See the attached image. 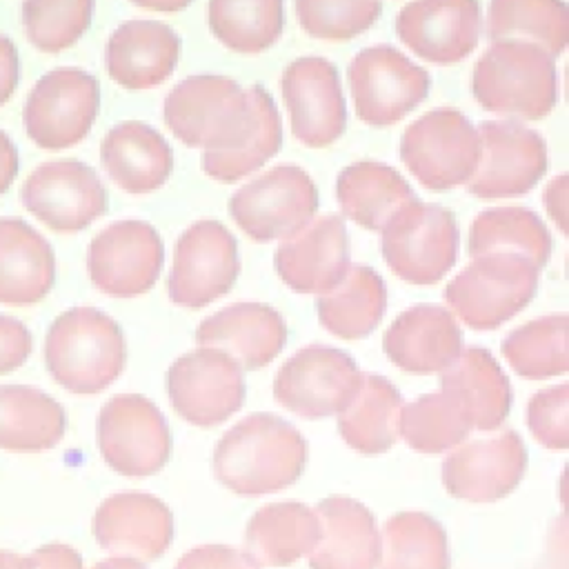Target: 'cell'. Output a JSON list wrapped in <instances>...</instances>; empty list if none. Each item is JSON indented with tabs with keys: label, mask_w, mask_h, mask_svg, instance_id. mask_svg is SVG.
<instances>
[{
	"label": "cell",
	"mask_w": 569,
	"mask_h": 569,
	"mask_svg": "<svg viewBox=\"0 0 569 569\" xmlns=\"http://www.w3.org/2000/svg\"><path fill=\"white\" fill-rule=\"evenodd\" d=\"M31 569H84L80 553L62 542H49L38 547L29 556Z\"/></svg>",
	"instance_id": "46"
},
{
	"label": "cell",
	"mask_w": 569,
	"mask_h": 569,
	"mask_svg": "<svg viewBox=\"0 0 569 569\" xmlns=\"http://www.w3.org/2000/svg\"><path fill=\"white\" fill-rule=\"evenodd\" d=\"M400 409L402 396L396 385L378 373H362L356 396L338 413L340 438L358 453H385L400 436Z\"/></svg>",
	"instance_id": "34"
},
{
	"label": "cell",
	"mask_w": 569,
	"mask_h": 569,
	"mask_svg": "<svg viewBox=\"0 0 569 569\" xmlns=\"http://www.w3.org/2000/svg\"><path fill=\"white\" fill-rule=\"evenodd\" d=\"M200 347L218 349L240 369L267 367L287 342V325L280 311L262 302H236L204 318L196 329Z\"/></svg>",
	"instance_id": "24"
},
{
	"label": "cell",
	"mask_w": 569,
	"mask_h": 569,
	"mask_svg": "<svg viewBox=\"0 0 569 569\" xmlns=\"http://www.w3.org/2000/svg\"><path fill=\"white\" fill-rule=\"evenodd\" d=\"M273 264L280 280L296 293L322 296L331 291L349 269L345 218L338 213L311 218L278 244Z\"/></svg>",
	"instance_id": "20"
},
{
	"label": "cell",
	"mask_w": 569,
	"mask_h": 569,
	"mask_svg": "<svg viewBox=\"0 0 569 569\" xmlns=\"http://www.w3.org/2000/svg\"><path fill=\"white\" fill-rule=\"evenodd\" d=\"M164 247L144 220H118L104 227L87 249V271L93 287L111 298L147 293L162 269Z\"/></svg>",
	"instance_id": "16"
},
{
	"label": "cell",
	"mask_w": 569,
	"mask_h": 569,
	"mask_svg": "<svg viewBox=\"0 0 569 569\" xmlns=\"http://www.w3.org/2000/svg\"><path fill=\"white\" fill-rule=\"evenodd\" d=\"M378 569H449L445 527L422 511L391 516L380 533Z\"/></svg>",
	"instance_id": "37"
},
{
	"label": "cell",
	"mask_w": 569,
	"mask_h": 569,
	"mask_svg": "<svg viewBox=\"0 0 569 569\" xmlns=\"http://www.w3.org/2000/svg\"><path fill=\"white\" fill-rule=\"evenodd\" d=\"M318 209L311 176L296 164H278L242 184L229 198L233 222L256 242L284 240L300 231Z\"/></svg>",
	"instance_id": "10"
},
{
	"label": "cell",
	"mask_w": 569,
	"mask_h": 569,
	"mask_svg": "<svg viewBox=\"0 0 569 569\" xmlns=\"http://www.w3.org/2000/svg\"><path fill=\"white\" fill-rule=\"evenodd\" d=\"M527 469V449L513 429L460 442L442 462L445 489L465 502H496L511 493Z\"/></svg>",
	"instance_id": "19"
},
{
	"label": "cell",
	"mask_w": 569,
	"mask_h": 569,
	"mask_svg": "<svg viewBox=\"0 0 569 569\" xmlns=\"http://www.w3.org/2000/svg\"><path fill=\"white\" fill-rule=\"evenodd\" d=\"M18 176V149L13 140L0 129V196L11 187Z\"/></svg>",
	"instance_id": "49"
},
{
	"label": "cell",
	"mask_w": 569,
	"mask_h": 569,
	"mask_svg": "<svg viewBox=\"0 0 569 569\" xmlns=\"http://www.w3.org/2000/svg\"><path fill=\"white\" fill-rule=\"evenodd\" d=\"M471 91L485 111L540 120L558 102L556 60L531 42H491L473 67Z\"/></svg>",
	"instance_id": "4"
},
{
	"label": "cell",
	"mask_w": 569,
	"mask_h": 569,
	"mask_svg": "<svg viewBox=\"0 0 569 569\" xmlns=\"http://www.w3.org/2000/svg\"><path fill=\"white\" fill-rule=\"evenodd\" d=\"M291 133L311 149L333 144L347 124V104L333 62L302 56L287 64L280 80Z\"/></svg>",
	"instance_id": "18"
},
{
	"label": "cell",
	"mask_w": 569,
	"mask_h": 569,
	"mask_svg": "<svg viewBox=\"0 0 569 569\" xmlns=\"http://www.w3.org/2000/svg\"><path fill=\"white\" fill-rule=\"evenodd\" d=\"M100 162L122 191L142 196L167 182L173 169V151L151 124L124 120L102 138Z\"/></svg>",
	"instance_id": "27"
},
{
	"label": "cell",
	"mask_w": 569,
	"mask_h": 569,
	"mask_svg": "<svg viewBox=\"0 0 569 569\" xmlns=\"http://www.w3.org/2000/svg\"><path fill=\"white\" fill-rule=\"evenodd\" d=\"M320 522L302 502H271L260 507L244 531V553L258 567H289L309 556L318 542Z\"/></svg>",
	"instance_id": "30"
},
{
	"label": "cell",
	"mask_w": 569,
	"mask_h": 569,
	"mask_svg": "<svg viewBox=\"0 0 569 569\" xmlns=\"http://www.w3.org/2000/svg\"><path fill=\"white\" fill-rule=\"evenodd\" d=\"M440 391L447 393L471 429H498L511 409V387L491 351L467 347L440 373Z\"/></svg>",
	"instance_id": "28"
},
{
	"label": "cell",
	"mask_w": 569,
	"mask_h": 569,
	"mask_svg": "<svg viewBox=\"0 0 569 569\" xmlns=\"http://www.w3.org/2000/svg\"><path fill=\"white\" fill-rule=\"evenodd\" d=\"M207 20L224 47L253 56L282 36L284 4L280 0H213L207 7Z\"/></svg>",
	"instance_id": "38"
},
{
	"label": "cell",
	"mask_w": 569,
	"mask_h": 569,
	"mask_svg": "<svg viewBox=\"0 0 569 569\" xmlns=\"http://www.w3.org/2000/svg\"><path fill=\"white\" fill-rule=\"evenodd\" d=\"M469 431L471 427L467 418L442 391L425 393L400 409L398 433L420 453H442L453 449L469 436Z\"/></svg>",
	"instance_id": "40"
},
{
	"label": "cell",
	"mask_w": 569,
	"mask_h": 569,
	"mask_svg": "<svg viewBox=\"0 0 569 569\" xmlns=\"http://www.w3.org/2000/svg\"><path fill=\"white\" fill-rule=\"evenodd\" d=\"M553 240L540 216L527 207H496L478 213L469 229V256L513 253L542 269Z\"/></svg>",
	"instance_id": "35"
},
{
	"label": "cell",
	"mask_w": 569,
	"mask_h": 569,
	"mask_svg": "<svg viewBox=\"0 0 569 569\" xmlns=\"http://www.w3.org/2000/svg\"><path fill=\"white\" fill-rule=\"evenodd\" d=\"M545 207H547V213L553 218V222L558 224V229L562 233H567V227H565V202H567V176H556L547 187H545Z\"/></svg>",
	"instance_id": "48"
},
{
	"label": "cell",
	"mask_w": 569,
	"mask_h": 569,
	"mask_svg": "<svg viewBox=\"0 0 569 569\" xmlns=\"http://www.w3.org/2000/svg\"><path fill=\"white\" fill-rule=\"evenodd\" d=\"M389 269L409 284L427 287L445 278L458 256V224L449 209L413 198L380 229Z\"/></svg>",
	"instance_id": "6"
},
{
	"label": "cell",
	"mask_w": 569,
	"mask_h": 569,
	"mask_svg": "<svg viewBox=\"0 0 569 569\" xmlns=\"http://www.w3.org/2000/svg\"><path fill=\"white\" fill-rule=\"evenodd\" d=\"M96 438L104 462L129 478L158 473L171 453V431L162 411L140 393L109 398L98 413Z\"/></svg>",
	"instance_id": "11"
},
{
	"label": "cell",
	"mask_w": 569,
	"mask_h": 569,
	"mask_svg": "<svg viewBox=\"0 0 569 569\" xmlns=\"http://www.w3.org/2000/svg\"><path fill=\"white\" fill-rule=\"evenodd\" d=\"M476 124L458 109L440 107L413 120L400 138V160L431 191L465 184L478 164Z\"/></svg>",
	"instance_id": "7"
},
{
	"label": "cell",
	"mask_w": 569,
	"mask_h": 569,
	"mask_svg": "<svg viewBox=\"0 0 569 569\" xmlns=\"http://www.w3.org/2000/svg\"><path fill=\"white\" fill-rule=\"evenodd\" d=\"M307 440L276 413L258 411L218 440L213 473L238 496H264L291 487L305 471Z\"/></svg>",
	"instance_id": "2"
},
{
	"label": "cell",
	"mask_w": 569,
	"mask_h": 569,
	"mask_svg": "<svg viewBox=\"0 0 569 569\" xmlns=\"http://www.w3.org/2000/svg\"><path fill=\"white\" fill-rule=\"evenodd\" d=\"M164 124L184 147H202V171L236 182L260 169L282 144V122L262 84L200 73L178 82L162 104Z\"/></svg>",
	"instance_id": "1"
},
{
	"label": "cell",
	"mask_w": 569,
	"mask_h": 569,
	"mask_svg": "<svg viewBox=\"0 0 569 569\" xmlns=\"http://www.w3.org/2000/svg\"><path fill=\"white\" fill-rule=\"evenodd\" d=\"M67 429L62 405L38 387H0V449L38 453L53 449Z\"/></svg>",
	"instance_id": "31"
},
{
	"label": "cell",
	"mask_w": 569,
	"mask_h": 569,
	"mask_svg": "<svg viewBox=\"0 0 569 569\" xmlns=\"http://www.w3.org/2000/svg\"><path fill=\"white\" fill-rule=\"evenodd\" d=\"M336 198L347 218L369 231H380L402 204L418 196L393 167L376 160H358L340 171Z\"/></svg>",
	"instance_id": "32"
},
{
	"label": "cell",
	"mask_w": 569,
	"mask_h": 569,
	"mask_svg": "<svg viewBox=\"0 0 569 569\" xmlns=\"http://www.w3.org/2000/svg\"><path fill=\"white\" fill-rule=\"evenodd\" d=\"M356 116L369 127H391L413 111L431 87L429 71L391 44L360 49L347 69Z\"/></svg>",
	"instance_id": "9"
},
{
	"label": "cell",
	"mask_w": 569,
	"mask_h": 569,
	"mask_svg": "<svg viewBox=\"0 0 569 569\" xmlns=\"http://www.w3.org/2000/svg\"><path fill=\"white\" fill-rule=\"evenodd\" d=\"M396 33L422 60L456 64L480 40V4L471 0L409 2L396 16Z\"/></svg>",
	"instance_id": "22"
},
{
	"label": "cell",
	"mask_w": 569,
	"mask_h": 569,
	"mask_svg": "<svg viewBox=\"0 0 569 569\" xmlns=\"http://www.w3.org/2000/svg\"><path fill=\"white\" fill-rule=\"evenodd\" d=\"M173 569H258L244 553L227 545H200L187 551Z\"/></svg>",
	"instance_id": "44"
},
{
	"label": "cell",
	"mask_w": 569,
	"mask_h": 569,
	"mask_svg": "<svg viewBox=\"0 0 569 569\" xmlns=\"http://www.w3.org/2000/svg\"><path fill=\"white\" fill-rule=\"evenodd\" d=\"M569 385H556L540 389L529 398L527 425L531 436L547 449L562 451L569 442Z\"/></svg>",
	"instance_id": "43"
},
{
	"label": "cell",
	"mask_w": 569,
	"mask_h": 569,
	"mask_svg": "<svg viewBox=\"0 0 569 569\" xmlns=\"http://www.w3.org/2000/svg\"><path fill=\"white\" fill-rule=\"evenodd\" d=\"M20 202L49 229L76 233L107 211V191L89 164L64 158L38 164L22 182Z\"/></svg>",
	"instance_id": "15"
},
{
	"label": "cell",
	"mask_w": 569,
	"mask_h": 569,
	"mask_svg": "<svg viewBox=\"0 0 569 569\" xmlns=\"http://www.w3.org/2000/svg\"><path fill=\"white\" fill-rule=\"evenodd\" d=\"M240 271L238 242L218 220L189 224L173 247L167 278L169 300L184 309H200L224 296Z\"/></svg>",
	"instance_id": "13"
},
{
	"label": "cell",
	"mask_w": 569,
	"mask_h": 569,
	"mask_svg": "<svg viewBox=\"0 0 569 569\" xmlns=\"http://www.w3.org/2000/svg\"><path fill=\"white\" fill-rule=\"evenodd\" d=\"M0 569H31L29 556H20L16 551L0 549Z\"/></svg>",
	"instance_id": "50"
},
{
	"label": "cell",
	"mask_w": 569,
	"mask_h": 569,
	"mask_svg": "<svg viewBox=\"0 0 569 569\" xmlns=\"http://www.w3.org/2000/svg\"><path fill=\"white\" fill-rule=\"evenodd\" d=\"M320 536L309 553V569H376L380 531L376 516L349 496H327L313 507Z\"/></svg>",
	"instance_id": "26"
},
{
	"label": "cell",
	"mask_w": 569,
	"mask_h": 569,
	"mask_svg": "<svg viewBox=\"0 0 569 569\" xmlns=\"http://www.w3.org/2000/svg\"><path fill=\"white\" fill-rule=\"evenodd\" d=\"M387 358L402 371L442 373L462 353V331L453 313L436 305H416L396 316L382 336Z\"/></svg>",
	"instance_id": "23"
},
{
	"label": "cell",
	"mask_w": 569,
	"mask_h": 569,
	"mask_svg": "<svg viewBox=\"0 0 569 569\" xmlns=\"http://www.w3.org/2000/svg\"><path fill=\"white\" fill-rule=\"evenodd\" d=\"M362 371L356 360L327 345L296 351L273 378V398L291 413L318 420L340 413L356 396Z\"/></svg>",
	"instance_id": "12"
},
{
	"label": "cell",
	"mask_w": 569,
	"mask_h": 569,
	"mask_svg": "<svg viewBox=\"0 0 569 569\" xmlns=\"http://www.w3.org/2000/svg\"><path fill=\"white\" fill-rule=\"evenodd\" d=\"M300 27L320 40H349L380 18V2L356 0H300L293 4Z\"/></svg>",
	"instance_id": "42"
},
{
	"label": "cell",
	"mask_w": 569,
	"mask_h": 569,
	"mask_svg": "<svg viewBox=\"0 0 569 569\" xmlns=\"http://www.w3.org/2000/svg\"><path fill=\"white\" fill-rule=\"evenodd\" d=\"M100 107L96 76L80 67H56L29 91L22 107V124L40 149H67L91 131Z\"/></svg>",
	"instance_id": "8"
},
{
	"label": "cell",
	"mask_w": 569,
	"mask_h": 569,
	"mask_svg": "<svg viewBox=\"0 0 569 569\" xmlns=\"http://www.w3.org/2000/svg\"><path fill=\"white\" fill-rule=\"evenodd\" d=\"M487 38L491 42L518 40L560 56L569 38V11L565 2L496 0L487 11Z\"/></svg>",
	"instance_id": "36"
},
{
	"label": "cell",
	"mask_w": 569,
	"mask_h": 569,
	"mask_svg": "<svg viewBox=\"0 0 569 569\" xmlns=\"http://www.w3.org/2000/svg\"><path fill=\"white\" fill-rule=\"evenodd\" d=\"M127 362L120 325L96 307H71L49 327L44 365L71 393H100L118 380Z\"/></svg>",
	"instance_id": "3"
},
{
	"label": "cell",
	"mask_w": 569,
	"mask_h": 569,
	"mask_svg": "<svg viewBox=\"0 0 569 569\" xmlns=\"http://www.w3.org/2000/svg\"><path fill=\"white\" fill-rule=\"evenodd\" d=\"M480 156L465 182L471 196L491 200L522 196L547 171L545 138L516 120H485L478 129Z\"/></svg>",
	"instance_id": "14"
},
{
	"label": "cell",
	"mask_w": 569,
	"mask_h": 569,
	"mask_svg": "<svg viewBox=\"0 0 569 569\" xmlns=\"http://www.w3.org/2000/svg\"><path fill=\"white\" fill-rule=\"evenodd\" d=\"M96 542L116 558L156 560L173 540L169 507L142 491H122L104 498L93 513Z\"/></svg>",
	"instance_id": "21"
},
{
	"label": "cell",
	"mask_w": 569,
	"mask_h": 569,
	"mask_svg": "<svg viewBox=\"0 0 569 569\" xmlns=\"http://www.w3.org/2000/svg\"><path fill=\"white\" fill-rule=\"evenodd\" d=\"M53 280L56 258L47 238L20 218H0V305L31 307Z\"/></svg>",
	"instance_id": "29"
},
{
	"label": "cell",
	"mask_w": 569,
	"mask_h": 569,
	"mask_svg": "<svg viewBox=\"0 0 569 569\" xmlns=\"http://www.w3.org/2000/svg\"><path fill=\"white\" fill-rule=\"evenodd\" d=\"M18 76H20L18 49L9 36L0 33V107L13 96L18 87Z\"/></svg>",
	"instance_id": "47"
},
{
	"label": "cell",
	"mask_w": 569,
	"mask_h": 569,
	"mask_svg": "<svg viewBox=\"0 0 569 569\" xmlns=\"http://www.w3.org/2000/svg\"><path fill=\"white\" fill-rule=\"evenodd\" d=\"M540 269L513 253L473 258L445 287V302L471 329L491 331L522 311L538 289Z\"/></svg>",
	"instance_id": "5"
},
{
	"label": "cell",
	"mask_w": 569,
	"mask_h": 569,
	"mask_svg": "<svg viewBox=\"0 0 569 569\" xmlns=\"http://www.w3.org/2000/svg\"><path fill=\"white\" fill-rule=\"evenodd\" d=\"M509 367L529 380L567 371V313L540 316L513 329L500 345Z\"/></svg>",
	"instance_id": "39"
},
{
	"label": "cell",
	"mask_w": 569,
	"mask_h": 569,
	"mask_svg": "<svg viewBox=\"0 0 569 569\" xmlns=\"http://www.w3.org/2000/svg\"><path fill=\"white\" fill-rule=\"evenodd\" d=\"M385 309V280L367 264H349L345 278L316 300L320 325L342 340L369 336L380 325Z\"/></svg>",
	"instance_id": "33"
},
{
	"label": "cell",
	"mask_w": 569,
	"mask_h": 569,
	"mask_svg": "<svg viewBox=\"0 0 569 569\" xmlns=\"http://www.w3.org/2000/svg\"><path fill=\"white\" fill-rule=\"evenodd\" d=\"M167 393L180 418L196 427H216L244 402L242 369L227 353L200 347L171 362Z\"/></svg>",
	"instance_id": "17"
},
{
	"label": "cell",
	"mask_w": 569,
	"mask_h": 569,
	"mask_svg": "<svg viewBox=\"0 0 569 569\" xmlns=\"http://www.w3.org/2000/svg\"><path fill=\"white\" fill-rule=\"evenodd\" d=\"M22 29L29 42L44 51L58 53L80 40L91 24L93 2L87 0H44L20 7Z\"/></svg>",
	"instance_id": "41"
},
{
	"label": "cell",
	"mask_w": 569,
	"mask_h": 569,
	"mask_svg": "<svg viewBox=\"0 0 569 569\" xmlns=\"http://www.w3.org/2000/svg\"><path fill=\"white\" fill-rule=\"evenodd\" d=\"M180 36L160 20L133 18L107 40L104 67L113 82L129 91L162 84L180 60Z\"/></svg>",
	"instance_id": "25"
},
{
	"label": "cell",
	"mask_w": 569,
	"mask_h": 569,
	"mask_svg": "<svg viewBox=\"0 0 569 569\" xmlns=\"http://www.w3.org/2000/svg\"><path fill=\"white\" fill-rule=\"evenodd\" d=\"M91 569H144L138 560H129V558H107L96 562Z\"/></svg>",
	"instance_id": "51"
},
{
	"label": "cell",
	"mask_w": 569,
	"mask_h": 569,
	"mask_svg": "<svg viewBox=\"0 0 569 569\" xmlns=\"http://www.w3.org/2000/svg\"><path fill=\"white\" fill-rule=\"evenodd\" d=\"M33 349L31 331L11 316L0 313V376L27 362Z\"/></svg>",
	"instance_id": "45"
}]
</instances>
